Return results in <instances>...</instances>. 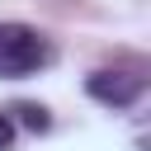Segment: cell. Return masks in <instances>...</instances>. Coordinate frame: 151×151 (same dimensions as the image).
Masks as SVG:
<instances>
[{
    "instance_id": "cell-1",
    "label": "cell",
    "mask_w": 151,
    "mask_h": 151,
    "mask_svg": "<svg viewBox=\"0 0 151 151\" xmlns=\"http://www.w3.org/2000/svg\"><path fill=\"white\" fill-rule=\"evenodd\" d=\"M52 61V42L28 24H0V80H24Z\"/></svg>"
},
{
    "instance_id": "cell-2",
    "label": "cell",
    "mask_w": 151,
    "mask_h": 151,
    "mask_svg": "<svg viewBox=\"0 0 151 151\" xmlns=\"http://www.w3.org/2000/svg\"><path fill=\"white\" fill-rule=\"evenodd\" d=\"M85 90H90V99H99V104H109V109H132L137 99H142V90H146V80L137 76V71H90V80H85Z\"/></svg>"
},
{
    "instance_id": "cell-3",
    "label": "cell",
    "mask_w": 151,
    "mask_h": 151,
    "mask_svg": "<svg viewBox=\"0 0 151 151\" xmlns=\"http://www.w3.org/2000/svg\"><path fill=\"white\" fill-rule=\"evenodd\" d=\"M9 113H14V118L28 127V132H47V127H52V113H47L42 104H14Z\"/></svg>"
},
{
    "instance_id": "cell-4",
    "label": "cell",
    "mask_w": 151,
    "mask_h": 151,
    "mask_svg": "<svg viewBox=\"0 0 151 151\" xmlns=\"http://www.w3.org/2000/svg\"><path fill=\"white\" fill-rule=\"evenodd\" d=\"M9 142H14V118L0 113V151H9Z\"/></svg>"
}]
</instances>
